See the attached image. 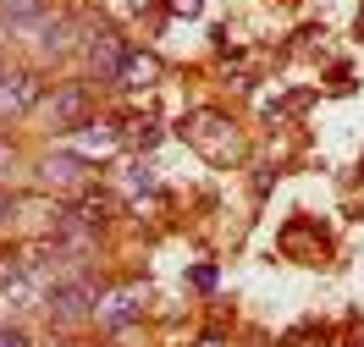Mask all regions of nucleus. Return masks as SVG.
<instances>
[{
  "label": "nucleus",
  "instance_id": "10",
  "mask_svg": "<svg viewBox=\"0 0 364 347\" xmlns=\"http://www.w3.org/2000/svg\"><path fill=\"white\" fill-rule=\"evenodd\" d=\"M45 11V0H0V28H33Z\"/></svg>",
  "mask_w": 364,
  "mask_h": 347
},
{
  "label": "nucleus",
  "instance_id": "9",
  "mask_svg": "<svg viewBox=\"0 0 364 347\" xmlns=\"http://www.w3.org/2000/svg\"><path fill=\"white\" fill-rule=\"evenodd\" d=\"M155 55H149V50H127V61H122V77H116V83H122V89H149V83H155Z\"/></svg>",
  "mask_w": 364,
  "mask_h": 347
},
{
  "label": "nucleus",
  "instance_id": "8",
  "mask_svg": "<svg viewBox=\"0 0 364 347\" xmlns=\"http://www.w3.org/2000/svg\"><path fill=\"white\" fill-rule=\"evenodd\" d=\"M28 33H33L39 61H55V55H67V50H72V17H61V11H45Z\"/></svg>",
  "mask_w": 364,
  "mask_h": 347
},
{
  "label": "nucleus",
  "instance_id": "6",
  "mask_svg": "<svg viewBox=\"0 0 364 347\" xmlns=\"http://www.w3.org/2000/svg\"><path fill=\"white\" fill-rule=\"evenodd\" d=\"M89 83H55L45 94V116L55 133H72V127H89Z\"/></svg>",
  "mask_w": 364,
  "mask_h": 347
},
{
  "label": "nucleus",
  "instance_id": "14",
  "mask_svg": "<svg viewBox=\"0 0 364 347\" xmlns=\"http://www.w3.org/2000/svg\"><path fill=\"white\" fill-rule=\"evenodd\" d=\"M17 209H23V199H17V193H11V187H0V226H6V221H11V215H17Z\"/></svg>",
  "mask_w": 364,
  "mask_h": 347
},
{
  "label": "nucleus",
  "instance_id": "7",
  "mask_svg": "<svg viewBox=\"0 0 364 347\" xmlns=\"http://www.w3.org/2000/svg\"><path fill=\"white\" fill-rule=\"evenodd\" d=\"M39 99H45V83H39L28 67L0 72V121H6V116H28Z\"/></svg>",
  "mask_w": 364,
  "mask_h": 347
},
{
  "label": "nucleus",
  "instance_id": "16",
  "mask_svg": "<svg viewBox=\"0 0 364 347\" xmlns=\"http://www.w3.org/2000/svg\"><path fill=\"white\" fill-rule=\"evenodd\" d=\"M193 347H227V342H221V336H205V342H193Z\"/></svg>",
  "mask_w": 364,
  "mask_h": 347
},
{
  "label": "nucleus",
  "instance_id": "15",
  "mask_svg": "<svg viewBox=\"0 0 364 347\" xmlns=\"http://www.w3.org/2000/svg\"><path fill=\"white\" fill-rule=\"evenodd\" d=\"M193 287H199V292H215V265H199V270H193Z\"/></svg>",
  "mask_w": 364,
  "mask_h": 347
},
{
  "label": "nucleus",
  "instance_id": "12",
  "mask_svg": "<svg viewBox=\"0 0 364 347\" xmlns=\"http://www.w3.org/2000/svg\"><path fill=\"white\" fill-rule=\"evenodd\" d=\"M122 187H127V193H160V177H155V165H127Z\"/></svg>",
  "mask_w": 364,
  "mask_h": 347
},
{
  "label": "nucleus",
  "instance_id": "5",
  "mask_svg": "<svg viewBox=\"0 0 364 347\" xmlns=\"http://www.w3.org/2000/svg\"><path fill=\"white\" fill-rule=\"evenodd\" d=\"M127 39L116 33V28H94L89 39H83V67H89V77H100V83H116L122 77V61H127Z\"/></svg>",
  "mask_w": 364,
  "mask_h": 347
},
{
  "label": "nucleus",
  "instance_id": "4",
  "mask_svg": "<svg viewBox=\"0 0 364 347\" xmlns=\"http://www.w3.org/2000/svg\"><path fill=\"white\" fill-rule=\"evenodd\" d=\"M182 138L193 143L205 160H215V165H227L232 155H237V133H232L227 116H215V111H193L188 121H182Z\"/></svg>",
  "mask_w": 364,
  "mask_h": 347
},
{
  "label": "nucleus",
  "instance_id": "11",
  "mask_svg": "<svg viewBox=\"0 0 364 347\" xmlns=\"http://www.w3.org/2000/svg\"><path fill=\"white\" fill-rule=\"evenodd\" d=\"M28 281V265L17 248H0V298H11V287H23Z\"/></svg>",
  "mask_w": 364,
  "mask_h": 347
},
{
  "label": "nucleus",
  "instance_id": "1",
  "mask_svg": "<svg viewBox=\"0 0 364 347\" xmlns=\"http://www.w3.org/2000/svg\"><path fill=\"white\" fill-rule=\"evenodd\" d=\"M94 303H100V287L94 276H67L45 287V320L50 331H77V325H94Z\"/></svg>",
  "mask_w": 364,
  "mask_h": 347
},
{
  "label": "nucleus",
  "instance_id": "3",
  "mask_svg": "<svg viewBox=\"0 0 364 347\" xmlns=\"http://www.w3.org/2000/svg\"><path fill=\"white\" fill-rule=\"evenodd\" d=\"M89 171H94L89 155H77L72 143H61V149H50V155L33 160V182L55 187V193H83V187H89Z\"/></svg>",
  "mask_w": 364,
  "mask_h": 347
},
{
  "label": "nucleus",
  "instance_id": "2",
  "mask_svg": "<svg viewBox=\"0 0 364 347\" xmlns=\"http://www.w3.org/2000/svg\"><path fill=\"white\" fill-rule=\"evenodd\" d=\"M149 309V287L144 281H116V287H100V303H94V325L100 331H133Z\"/></svg>",
  "mask_w": 364,
  "mask_h": 347
},
{
  "label": "nucleus",
  "instance_id": "13",
  "mask_svg": "<svg viewBox=\"0 0 364 347\" xmlns=\"http://www.w3.org/2000/svg\"><path fill=\"white\" fill-rule=\"evenodd\" d=\"M0 347H33L23 325H0Z\"/></svg>",
  "mask_w": 364,
  "mask_h": 347
}]
</instances>
